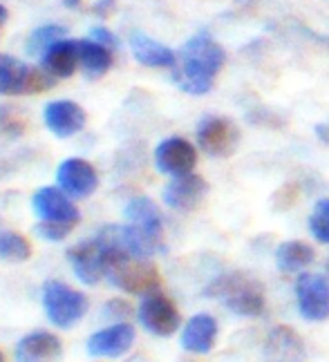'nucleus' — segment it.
Returning <instances> with one entry per match:
<instances>
[{
	"mask_svg": "<svg viewBox=\"0 0 329 362\" xmlns=\"http://www.w3.org/2000/svg\"><path fill=\"white\" fill-rule=\"evenodd\" d=\"M224 65V49L209 34H197L182 47L175 63L173 81L186 94L202 96L213 88L217 72Z\"/></svg>",
	"mask_w": 329,
	"mask_h": 362,
	"instance_id": "f257e3e1",
	"label": "nucleus"
},
{
	"mask_svg": "<svg viewBox=\"0 0 329 362\" xmlns=\"http://www.w3.org/2000/svg\"><path fill=\"white\" fill-rule=\"evenodd\" d=\"M105 248H108L105 250V277L117 288L126 291V293H134V296L157 293L159 286H161V277H159V271L153 267V264H150L148 259L134 257V255L126 253V250H121L117 246L105 244Z\"/></svg>",
	"mask_w": 329,
	"mask_h": 362,
	"instance_id": "f03ea898",
	"label": "nucleus"
},
{
	"mask_svg": "<svg viewBox=\"0 0 329 362\" xmlns=\"http://www.w3.org/2000/svg\"><path fill=\"white\" fill-rule=\"evenodd\" d=\"M207 296L224 302L233 313L255 317L265 313V293L262 284L255 282L246 273H229L217 277L207 288Z\"/></svg>",
	"mask_w": 329,
	"mask_h": 362,
	"instance_id": "7ed1b4c3",
	"label": "nucleus"
},
{
	"mask_svg": "<svg viewBox=\"0 0 329 362\" xmlns=\"http://www.w3.org/2000/svg\"><path fill=\"white\" fill-rule=\"evenodd\" d=\"M43 309L54 327L72 329L88 313V298L81 291L54 280L43 286Z\"/></svg>",
	"mask_w": 329,
	"mask_h": 362,
	"instance_id": "20e7f679",
	"label": "nucleus"
},
{
	"mask_svg": "<svg viewBox=\"0 0 329 362\" xmlns=\"http://www.w3.org/2000/svg\"><path fill=\"white\" fill-rule=\"evenodd\" d=\"M54 81L45 69H36L7 54H0V94L3 96H23L38 94L54 86Z\"/></svg>",
	"mask_w": 329,
	"mask_h": 362,
	"instance_id": "39448f33",
	"label": "nucleus"
},
{
	"mask_svg": "<svg viewBox=\"0 0 329 362\" xmlns=\"http://www.w3.org/2000/svg\"><path fill=\"white\" fill-rule=\"evenodd\" d=\"M197 141L211 157H231L238 148L240 132L231 119L209 115L197 123Z\"/></svg>",
	"mask_w": 329,
	"mask_h": 362,
	"instance_id": "423d86ee",
	"label": "nucleus"
},
{
	"mask_svg": "<svg viewBox=\"0 0 329 362\" xmlns=\"http://www.w3.org/2000/svg\"><path fill=\"white\" fill-rule=\"evenodd\" d=\"M139 322L146 331L153 333V336L168 338L180 329L182 317L175 302L157 291V293H150L144 298L139 306Z\"/></svg>",
	"mask_w": 329,
	"mask_h": 362,
	"instance_id": "0eeeda50",
	"label": "nucleus"
},
{
	"mask_svg": "<svg viewBox=\"0 0 329 362\" xmlns=\"http://www.w3.org/2000/svg\"><path fill=\"white\" fill-rule=\"evenodd\" d=\"M296 298L300 315L309 322H323L329 317V282L323 275L303 273L296 282Z\"/></svg>",
	"mask_w": 329,
	"mask_h": 362,
	"instance_id": "6e6552de",
	"label": "nucleus"
},
{
	"mask_svg": "<svg viewBox=\"0 0 329 362\" xmlns=\"http://www.w3.org/2000/svg\"><path fill=\"white\" fill-rule=\"evenodd\" d=\"M32 208L40 221L47 224H61V226H76L81 213L79 208L70 202V197L61 188H40L32 197Z\"/></svg>",
	"mask_w": 329,
	"mask_h": 362,
	"instance_id": "1a4fd4ad",
	"label": "nucleus"
},
{
	"mask_svg": "<svg viewBox=\"0 0 329 362\" xmlns=\"http://www.w3.org/2000/svg\"><path fill=\"white\" fill-rule=\"evenodd\" d=\"M105 250L108 248L99 238L81 242L67 250V259H70L79 282L94 286L105 275Z\"/></svg>",
	"mask_w": 329,
	"mask_h": 362,
	"instance_id": "9d476101",
	"label": "nucleus"
},
{
	"mask_svg": "<svg viewBox=\"0 0 329 362\" xmlns=\"http://www.w3.org/2000/svg\"><path fill=\"white\" fill-rule=\"evenodd\" d=\"M57 181H59V188L67 194V197L86 199L94 190H97L99 175L90 161L72 157V159H65L59 165Z\"/></svg>",
	"mask_w": 329,
	"mask_h": 362,
	"instance_id": "9b49d317",
	"label": "nucleus"
},
{
	"mask_svg": "<svg viewBox=\"0 0 329 362\" xmlns=\"http://www.w3.org/2000/svg\"><path fill=\"white\" fill-rule=\"evenodd\" d=\"M197 163V150L182 136H171L161 141L155 150V165L163 175L182 177L190 175Z\"/></svg>",
	"mask_w": 329,
	"mask_h": 362,
	"instance_id": "f8f14e48",
	"label": "nucleus"
},
{
	"mask_svg": "<svg viewBox=\"0 0 329 362\" xmlns=\"http://www.w3.org/2000/svg\"><path fill=\"white\" fill-rule=\"evenodd\" d=\"M209 192L207 181L197 175H182L175 177L171 184L163 188V202H166L173 211L190 213L204 202Z\"/></svg>",
	"mask_w": 329,
	"mask_h": 362,
	"instance_id": "ddd939ff",
	"label": "nucleus"
},
{
	"mask_svg": "<svg viewBox=\"0 0 329 362\" xmlns=\"http://www.w3.org/2000/svg\"><path fill=\"white\" fill-rule=\"evenodd\" d=\"M134 342V329L126 322H117L108 329L92 333L88 340V354L92 358H121L130 351Z\"/></svg>",
	"mask_w": 329,
	"mask_h": 362,
	"instance_id": "4468645a",
	"label": "nucleus"
},
{
	"mask_svg": "<svg viewBox=\"0 0 329 362\" xmlns=\"http://www.w3.org/2000/svg\"><path fill=\"white\" fill-rule=\"evenodd\" d=\"M43 121L47 125V130L52 134H57L61 139L74 136L83 130L86 125V112L83 107L74 101H52L43 110Z\"/></svg>",
	"mask_w": 329,
	"mask_h": 362,
	"instance_id": "2eb2a0df",
	"label": "nucleus"
},
{
	"mask_svg": "<svg viewBox=\"0 0 329 362\" xmlns=\"http://www.w3.org/2000/svg\"><path fill=\"white\" fill-rule=\"evenodd\" d=\"M303 338L292 327H273L265 342V362H305Z\"/></svg>",
	"mask_w": 329,
	"mask_h": 362,
	"instance_id": "dca6fc26",
	"label": "nucleus"
},
{
	"mask_svg": "<svg viewBox=\"0 0 329 362\" xmlns=\"http://www.w3.org/2000/svg\"><path fill=\"white\" fill-rule=\"evenodd\" d=\"M61 354L63 344L50 331H34L16 344V362H57Z\"/></svg>",
	"mask_w": 329,
	"mask_h": 362,
	"instance_id": "f3484780",
	"label": "nucleus"
},
{
	"mask_svg": "<svg viewBox=\"0 0 329 362\" xmlns=\"http://www.w3.org/2000/svg\"><path fill=\"white\" fill-rule=\"evenodd\" d=\"M79 59V40H59L57 45H52L43 57H40V69L52 78H70L76 72Z\"/></svg>",
	"mask_w": 329,
	"mask_h": 362,
	"instance_id": "a211bd4d",
	"label": "nucleus"
},
{
	"mask_svg": "<svg viewBox=\"0 0 329 362\" xmlns=\"http://www.w3.org/2000/svg\"><path fill=\"white\" fill-rule=\"evenodd\" d=\"M217 340V322L209 313H197L182 331V346L190 354H209Z\"/></svg>",
	"mask_w": 329,
	"mask_h": 362,
	"instance_id": "6ab92c4d",
	"label": "nucleus"
},
{
	"mask_svg": "<svg viewBox=\"0 0 329 362\" xmlns=\"http://www.w3.org/2000/svg\"><path fill=\"white\" fill-rule=\"evenodd\" d=\"M126 217L128 224H132L134 228H139L142 233H146L148 238H153L157 242H163V219L159 208L150 202L148 197H134L128 202L126 206Z\"/></svg>",
	"mask_w": 329,
	"mask_h": 362,
	"instance_id": "aec40b11",
	"label": "nucleus"
},
{
	"mask_svg": "<svg viewBox=\"0 0 329 362\" xmlns=\"http://www.w3.org/2000/svg\"><path fill=\"white\" fill-rule=\"evenodd\" d=\"M130 49H132V57L146 67H175L177 63L173 49H168L166 45H161L159 40L150 38L146 34L134 32L130 36Z\"/></svg>",
	"mask_w": 329,
	"mask_h": 362,
	"instance_id": "412c9836",
	"label": "nucleus"
},
{
	"mask_svg": "<svg viewBox=\"0 0 329 362\" xmlns=\"http://www.w3.org/2000/svg\"><path fill=\"white\" fill-rule=\"evenodd\" d=\"M79 59L88 78H99L112 67V49H108L92 38L79 40Z\"/></svg>",
	"mask_w": 329,
	"mask_h": 362,
	"instance_id": "4be33fe9",
	"label": "nucleus"
},
{
	"mask_svg": "<svg viewBox=\"0 0 329 362\" xmlns=\"http://www.w3.org/2000/svg\"><path fill=\"white\" fill-rule=\"evenodd\" d=\"M316 253H313V248L305 242H298V240H292V242H282L276 250V264L278 269L284 271V273H294V271H303L307 269L309 264L313 262Z\"/></svg>",
	"mask_w": 329,
	"mask_h": 362,
	"instance_id": "5701e85b",
	"label": "nucleus"
},
{
	"mask_svg": "<svg viewBox=\"0 0 329 362\" xmlns=\"http://www.w3.org/2000/svg\"><path fill=\"white\" fill-rule=\"evenodd\" d=\"M67 36V30L63 25H59V23H47V25H43V27H38V30H34L32 34H30V38H27V45H25V49H27V54H43L52 47V45H57L59 40H63Z\"/></svg>",
	"mask_w": 329,
	"mask_h": 362,
	"instance_id": "b1692460",
	"label": "nucleus"
},
{
	"mask_svg": "<svg viewBox=\"0 0 329 362\" xmlns=\"http://www.w3.org/2000/svg\"><path fill=\"white\" fill-rule=\"evenodd\" d=\"M32 255V246L21 233L0 230V259L7 262H25Z\"/></svg>",
	"mask_w": 329,
	"mask_h": 362,
	"instance_id": "393cba45",
	"label": "nucleus"
},
{
	"mask_svg": "<svg viewBox=\"0 0 329 362\" xmlns=\"http://www.w3.org/2000/svg\"><path fill=\"white\" fill-rule=\"evenodd\" d=\"M309 230L321 244H329V199H321L309 217Z\"/></svg>",
	"mask_w": 329,
	"mask_h": 362,
	"instance_id": "a878e982",
	"label": "nucleus"
},
{
	"mask_svg": "<svg viewBox=\"0 0 329 362\" xmlns=\"http://www.w3.org/2000/svg\"><path fill=\"white\" fill-rule=\"evenodd\" d=\"M34 230H36V235H38L40 240L61 242V240H65L67 235L72 233V226H61V224H47V221H38Z\"/></svg>",
	"mask_w": 329,
	"mask_h": 362,
	"instance_id": "bb28decb",
	"label": "nucleus"
},
{
	"mask_svg": "<svg viewBox=\"0 0 329 362\" xmlns=\"http://www.w3.org/2000/svg\"><path fill=\"white\" fill-rule=\"evenodd\" d=\"M92 40H97V43L105 45L108 49L117 47V36L110 30H105V27H94V30H92Z\"/></svg>",
	"mask_w": 329,
	"mask_h": 362,
	"instance_id": "cd10ccee",
	"label": "nucleus"
},
{
	"mask_svg": "<svg viewBox=\"0 0 329 362\" xmlns=\"http://www.w3.org/2000/svg\"><path fill=\"white\" fill-rule=\"evenodd\" d=\"M105 315H128L130 311V306L126 304V302H121V300H112V302H108V306H105Z\"/></svg>",
	"mask_w": 329,
	"mask_h": 362,
	"instance_id": "c85d7f7f",
	"label": "nucleus"
},
{
	"mask_svg": "<svg viewBox=\"0 0 329 362\" xmlns=\"http://www.w3.org/2000/svg\"><path fill=\"white\" fill-rule=\"evenodd\" d=\"M316 136L323 144H329V123H318L316 125Z\"/></svg>",
	"mask_w": 329,
	"mask_h": 362,
	"instance_id": "c756f323",
	"label": "nucleus"
},
{
	"mask_svg": "<svg viewBox=\"0 0 329 362\" xmlns=\"http://www.w3.org/2000/svg\"><path fill=\"white\" fill-rule=\"evenodd\" d=\"M7 16H9V13H7L5 5H0V25H3V23L7 21Z\"/></svg>",
	"mask_w": 329,
	"mask_h": 362,
	"instance_id": "7c9ffc66",
	"label": "nucleus"
},
{
	"mask_svg": "<svg viewBox=\"0 0 329 362\" xmlns=\"http://www.w3.org/2000/svg\"><path fill=\"white\" fill-rule=\"evenodd\" d=\"M63 3H65L67 7H76V5H81V0H63Z\"/></svg>",
	"mask_w": 329,
	"mask_h": 362,
	"instance_id": "2f4dec72",
	"label": "nucleus"
},
{
	"mask_svg": "<svg viewBox=\"0 0 329 362\" xmlns=\"http://www.w3.org/2000/svg\"><path fill=\"white\" fill-rule=\"evenodd\" d=\"M0 362H5V358H3V351H0Z\"/></svg>",
	"mask_w": 329,
	"mask_h": 362,
	"instance_id": "473e14b6",
	"label": "nucleus"
}]
</instances>
